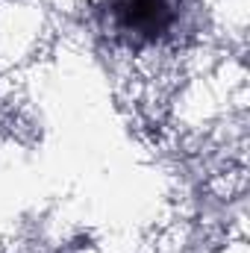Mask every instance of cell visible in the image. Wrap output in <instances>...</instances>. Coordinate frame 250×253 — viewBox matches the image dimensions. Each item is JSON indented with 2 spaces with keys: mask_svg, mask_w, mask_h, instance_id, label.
Here are the masks:
<instances>
[{
  "mask_svg": "<svg viewBox=\"0 0 250 253\" xmlns=\"http://www.w3.org/2000/svg\"><path fill=\"white\" fill-rule=\"evenodd\" d=\"M112 12L126 33H138V36H153L165 30L171 21L168 0H118Z\"/></svg>",
  "mask_w": 250,
  "mask_h": 253,
  "instance_id": "obj_1",
  "label": "cell"
}]
</instances>
